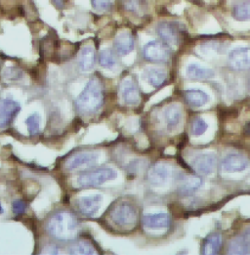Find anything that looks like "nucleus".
Instances as JSON below:
<instances>
[{
    "mask_svg": "<svg viewBox=\"0 0 250 255\" xmlns=\"http://www.w3.org/2000/svg\"><path fill=\"white\" fill-rule=\"evenodd\" d=\"M3 76L10 80H18L22 77L23 74L20 70L16 68H7L5 71H3Z\"/></svg>",
    "mask_w": 250,
    "mask_h": 255,
    "instance_id": "30",
    "label": "nucleus"
},
{
    "mask_svg": "<svg viewBox=\"0 0 250 255\" xmlns=\"http://www.w3.org/2000/svg\"><path fill=\"white\" fill-rule=\"evenodd\" d=\"M99 157L97 152H82L71 155L66 161V167L68 170H75L82 166H90L96 163Z\"/></svg>",
    "mask_w": 250,
    "mask_h": 255,
    "instance_id": "8",
    "label": "nucleus"
},
{
    "mask_svg": "<svg viewBox=\"0 0 250 255\" xmlns=\"http://www.w3.org/2000/svg\"><path fill=\"white\" fill-rule=\"evenodd\" d=\"M169 177V168L162 162L153 164L148 171V180L153 186H162Z\"/></svg>",
    "mask_w": 250,
    "mask_h": 255,
    "instance_id": "13",
    "label": "nucleus"
},
{
    "mask_svg": "<svg viewBox=\"0 0 250 255\" xmlns=\"http://www.w3.org/2000/svg\"><path fill=\"white\" fill-rule=\"evenodd\" d=\"M102 200H103V197L101 195H93V196L79 198L76 201L77 209L82 215L91 217L99 210Z\"/></svg>",
    "mask_w": 250,
    "mask_h": 255,
    "instance_id": "12",
    "label": "nucleus"
},
{
    "mask_svg": "<svg viewBox=\"0 0 250 255\" xmlns=\"http://www.w3.org/2000/svg\"><path fill=\"white\" fill-rule=\"evenodd\" d=\"M244 134H245V136H247V137H250V122H249V123L245 126V128H244Z\"/></svg>",
    "mask_w": 250,
    "mask_h": 255,
    "instance_id": "34",
    "label": "nucleus"
},
{
    "mask_svg": "<svg viewBox=\"0 0 250 255\" xmlns=\"http://www.w3.org/2000/svg\"><path fill=\"white\" fill-rule=\"evenodd\" d=\"M111 217L117 226L123 228L133 227L138 221V213L136 208L126 202L116 204L111 210Z\"/></svg>",
    "mask_w": 250,
    "mask_h": 255,
    "instance_id": "3",
    "label": "nucleus"
},
{
    "mask_svg": "<svg viewBox=\"0 0 250 255\" xmlns=\"http://www.w3.org/2000/svg\"><path fill=\"white\" fill-rule=\"evenodd\" d=\"M144 57L150 62H165L169 59L170 52L166 44L153 40L144 46Z\"/></svg>",
    "mask_w": 250,
    "mask_h": 255,
    "instance_id": "6",
    "label": "nucleus"
},
{
    "mask_svg": "<svg viewBox=\"0 0 250 255\" xmlns=\"http://www.w3.org/2000/svg\"><path fill=\"white\" fill-rule=\"evenodd\" d=\"M143 223L148 229H164L169 227L170 218L166 213L147 214L143 218Z\"/></svg>",
    "mask_w": 250,
    "mask_h": 255,
    "instance_id": "15",
    "label": "nucleus"
},
{
    "mask_svg": "<svg viewBox=\"0 0 250 255\" xmlns=\"http://www.w3.org/2000/svg\"><path fill=\"white\" fill-rule=\"evenodd\" d=\"M114 45L119 54L125 56L134 49V38L131 33L123 32L117 36Z\"/></svg>",
    "mask_w": 250,
    "mask_h": 255,
    "instance_id": "16",
    "label": "nucleus"
},
{
    "mask_svg": "<svg viewBox=\"0 0 250 255\" xmlns=\"http://www.w3.org/2000/svg\"><path fill=\"white\" fill-rule=\"evenodd\" d=\"M71 255H94L95 251L90 243L85 241H77L73 243L69 249Z\"/></svg>",
    "mask_w": 250,
    "mask_h": 255,
    "instance_id": "26",
    "label": "nucleus"
},
{
    "mask_svg": "<svg viewBox=\"0 0 250 255\" xmlns=\"http://www.w3.org/2000/svg\"><path fill=\"white\" fill-rule=\"evenodd\" d=\"M104 103V90L99 78L93 77L75 100L76 109L82 114L98 111Z\"/></svg>",
    "mask_w": 250,
    "mask_h": 255,
    "instance_id": "2",
    "label": "nucleus"
},
{
    "mask_svg": "<svg viewBox=\"0 0 250 255\" xmlns=\"http://www.w3.org/2000/svg\"><path fill=\"white\" fill-rule=\"evenodd\" d=\"M250 160L243 154L231 153L227 155L222 161V169L229 172H242L245 171L250 166Z\"/></svg>",
    "mask_w": 250,
    "mask_h": 255,
    "instance_id": "11",
    "label": "nucleus"
},
{
    "mask_svg": "<svg viewBox=\"0 0 250 255\" xmlns=\"http://www.w3.org/2000/svg\"><path fill=\"white\" fill-rule=\"evenodd\" d=\"M78 64L82 71L87 72L90 71L95 64V51L92 47L86 46L84 47L79 54Z\"/></svg>",
    "mask_w": 250,
    "mask_h": 255,
    "instance_id": "21",
    "label": "nucleus"
},
{
    "mask_svg": "<svg viewBox=\"0 0 250 255\" xmlns=\"http://www.w3.org/2000/svg\"><path fill=\"white\" fill-rule=\"evenodd\" d=\"M194 169L201 175L211 174L216 166V156L214 153H200L192 160Z\"/></svg>",
    "mask_w": 250,
    "mask_h": 255,
    "instance_id": "10",
    "label": "nucleus"
},
{
    "mask_svg": "<svg viewBox=\"0 0 250 255\" xmlns=\"http://www.w3.org/2000/svg\"><path fill=\"white\" fill-rule=\"evenodd\" d=\"M222 247V237L220 234L210 235L202 245V255H217Z\"/></svg>",
    "mask_w": 250,
    "mask_h": 255,
    "instance_id": "19",
    "label": "nucleus"
},
{
    "mask_svg": "<svg viewBox=\"0 0 250 255\" xmlns=\"http://www.w3.org/2000/svg\"><path fill=\"white\" fill-rule=\"evenodd\" d=\"M2 212V207H1V205H0V213Z\"/></svg>",
    "mask_w": 250,
    "mask_h": 255,
    "instance_id": "37",
    "label": "nucleus"
},
{
    "mask_svg": "<svg viewBox=\"0 0 250 255\" xmlns=\"http://www.w3.org/2000/svg\"><path fill=\"white\" fill-rule=\"evenodd\" d=\"M78 222L75 215L68 211H58L51 215L46 223V231L53 238L60 241L75 240Z\"/></svg>",
    "mask_w": 250,
    "mask_h": 255,
    "instance_id": "1",
    "label": "nucleus"
},
{
    "mask_svg": "<svg viewBox=\"0 0 250 255\" xmlns=\"http://www.w3.org/2000/svg\"><path fill=\"white\" fill-rule=\"evenodd\" d=\"M100 65L104 68H112L116 65V59L111 49H105L100 53Z\"/></svg>",
    "mask_w": 250,
    "mask_h": 255,
    "instance_id": "27",
    "label": "nucleus"
},
{
    "mask_svg": "<svg viewBox=\"0 0 250 255\" xmlns=\"http://www.w3.org/2000/svg\"><path fill=\"white\" fill-rule=\"evenodd\" d=\"M233 17L240 22L250 21V0H243L233 7Z\"/></svg>",
    "mask_w": 250,
    "mask_h": 255,
    "instance_id": "24",
    "label": "nucleus"
},
{
    "mask_svg": "<svg viewBox=\"0 0 250 255\" xmlns=\"http://www.w3.org/2000/svg\"><path fill=\"white\" fill-rule=\"evenodd\" d=\"M144 77L150 85L154 87H159L164 83L166 79V74L160 69L147 68L144 72Z\"/></svg>",
    "mask_w": 250,
    "mask_h": 255,
    "instance_id": "22",
    "label": "nucleus"
},
{
    "mask_svg": "<svg viewBox=\"0 0 250 255\" xmlns=\"http://www.w3.org/2000/svg\"><path fill=\"white\" fill-rule=\"evenodd\" d=\"M52 1L59 8H63L64 7V0H52Z\"/></svg>",
    "mask_w": 250,
    "mask_h": 255,
    "instance_id": "35",
    "label": "nucleus"
},
{
    "mask_svg": "<svg viewBox=\"0 0 250 255\" xmlns=\"http://www.w3.org/2000/svg\"><path fill=\"white\" fill-rule=\"evenodd\" d=\"M249 90H250V82H249Z\"/></svg>",
    "mask_w": 250,
    "mask_h": 255,
    "instance_id": "36",
    "label": "nucleus"
},
{
    "mask_svg": "<svg viewBox=\"0 0 250 255\" xmlns=\"http://www.w3.org/2000/svg\"><path fill=\"white\" fill-rule=\"evenodd\" d=\"M242 237H243L246 241H248V242H250V226L244 232V234L242 235Z\"/></svg>",
    "mask_w": 250,
    "mask_h": 255,
    "instance_id": "33",
    "label": "nucleus"
},
{
    "mask_svg": "<svg viewBox=\"0 0 250 255\" xmlns=\"http://www.w3.org/2000/svg\"><path fill=\"white\" fill-rule=\"evenodd\" d=\"M164 118L166 122V128L169 131L174 130L181 120V109L178 105L173 104L168 106L164 112Z\"/></svg>",
    "mask_w": 250,
    "mask_h": 255,
    "instance_id": "20",
    "label": "nucleus"
},
{
    "mask_svg": "<svg viewBox=\"0 0 250 255\" xmlns=\"http://www.w3.org/2000/svg\"><path fill=\"white\" fill-rule=\"evenodd\" d=\"M207 128H208V126H207L206 122L203 119L196 118V119H194V121L192 123L191 130H192V133L194 135L200 136L207 130Z\"/></svg>",
    "mask_w": 250,
    "mask_h": 255,
    "instance_id": "29",
    "label": "nucleus"
},
{
    "mask_svg": "<svg viewBox=\"0 0 250 255\" xmlns=\"http://www.w3.org/2000/svg\"><path fill=\"white\" fill-rule=\"evenodd\" d=\"M91 3L92 6L99 11L109 10L112 6L111 0H91Z\"/></svg>",
    "mask_w": 250,
    "mask_h": 255,
    "instance_id": "31",
    "label": "nucleus"
},
{
    "mask_svg": "<svg viewBox=\"0 0 250 255\" xmlns=\"http://www.w3.org/2000/svg\"><path fill=\"white\" fill-rule=\"evenodd\" d=\"M187 77L191 79H197V80H202V79H209L214 77V72L206 67H203L200 64L192 63L187 67L186 70Z\"/></svg>",
    "mask_w": 250,
    "mask_h": 255,
    "instance_id": "17",
    "label": "nucleus"
},
{
    "mask_svg": "<svg viewBox=\"0 0 250 255\" xmlns=\"http://www.w3.org/2000/svg\"><path fill=\"white\" fill-rule=\"evenodd\" d=\"M117 171L110 167H102L93 171H86L79 174L77 185L81 188L96 187L109 180L117 178Z\"/></svg>",
    "mask_w": 250,
    "mask_h": 255,
    "instance_id": "4",
    "label": "nucleus"
},
{
    "mask_svg": "<svg viewBox=\"0 0 250 255\" xmlns=\"http://www.w3.org/2000/svg\"><path fill=\"white\" fill-rule=\"evenodd\" d=\"M12 209H13V212L16 215H22V214L25 213V209H26V204L24 201H21V200L14 201L13 204H12Z\"/></svg>",
    "mask_w": 250,
    "mask_h": 255,
    "instance_id": "32",
    "label": "nucleus"
},
{
    "mask_svg": "<svg viewBox=\"0 0 250 255\" xmlns=\"http://www.w3.org/2000/svg\"><path fill=\"white\" fill-rule=\"evenodd\" d=\"M121 91L125 102L129 106H135L140 101L139 90L131 78H125L122 82Z\"/></svg>",
    "mask_w": 250,
    "mask_h": 255,
    "instance_id": "14",
    "label": "nucleus"
},
{
    "mask_svg": "<svg viewBox=\"0 0 250 255\" xmlns=\"http://www.w3.org/2000/svg\"><path fill=\"white\" fill-rule=\"evenodd\" d=\"M250 242L241 236L230 243L229 255H247L250 253Z\"/></svg>",
    "mask_w": 250,
    "mask_h": 255,
    "instance_id": "25",
    "label": "nucleus"
},
{
    "mask_svg": "<svg viewBox=\"0 0 250 255\" xmlns=\"http://www.w3.org/2000/svg\"><path fill=\"white\" fill-rule=\"evenodd\" d=\"M21 111V105L10 98L0 102V129L8 128Z\"/></svg>",
    "mask_w": 250,
    "mask_h": 255,
    "instance_id": "7",
    "label": "nucleus"
},
{
    "mask_svg": "<svg viewBox=\"0 0 250 255\" xmlns=\"http://www.w3.org/2000/svg\"><path fill=\"white\" fill-rule=\"evenodd\" d=\"M25 124H26L27 128H28L29 134H30L31 136H33V135L37 134L38 131H39L40 117H39L37 114H34V115L28 117V118L25 120Z\"/></svg>",
    "mask_w": 250,
    "mask_h": 255,
    "instance_id": "28",
    "label": "nucleus"
},
{
    "mask_svg": "<svg viewBox=\"0 0 250 255\" xmlns=\"http://www.w3.org/2000/svg\"><path fill=\"white\" fill-rule=\"evenodd\" d=\"M229 61L233 69L237 71H246L250 69V47L235 48L229 54Z\"/></svg>",
    "mask_w": 250,
    "mask_h": 255,
    "instance_id": "9",
    "label": "nucleus"
},
{
    "mask_svg": "<svg viewBox=\"0 0 250 255\" xmlns=\"http://www.w3.org/2000/svg\"><path fill=\"white\" fill-rule=\"evenodd\" d=\"M202 185V180L195 175H185L181 179L180 192L183 194H189L200 189Z\"/></svg>",
    "mask_w": 250,
    "mask_h": 255,
    "instance_id": "23",
    "label": "nucleus"
},
{
    "mask_svg": "<svg viewBox=\"0 0 250 255\" xmlns=\"http://www.w3.org/2000/svg\"><path fill=\"white\" fill-rule=\"evenodd\" d=\"M156 32L159 37L169 45H178L183 33L181 26L177 23L171 22L159 23L156 27Z\"/></svg>",
    "mask_w": 250,
    "mask_h": 255,
    "instance_id": "5",
    "label": "nucleus"
},
{
    "mask_svg": "<svg viewBox=\"0 0 250 255\" xmlns=\"http://www.w3.org/2000/svg\"><path fill=\"white\" fill-rule=\"evenodd\" d=\"M185 98L187 103L194 108L203 107L210 100L207 93L199 89H190L185 91Z\"/></svg>",
    "mask_w": 250,
    "mask_h": 255,
    "instance_id": "18",
    "label": "nucleus"
}]
</instances>
